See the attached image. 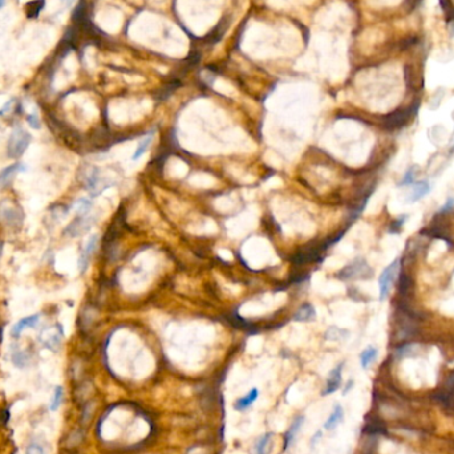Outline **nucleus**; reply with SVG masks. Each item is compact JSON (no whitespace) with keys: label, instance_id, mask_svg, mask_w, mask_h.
<instances>
[{"label":"nucleus","instance_id":"f257e3e1","mask_svg":"<svg viewBox=\"0 0 454 454\" xmlns=\"http://www.w3.org/2000/svg\"><path fill=\"white\" fill-rule=\"evenodd\" d=\"M32 141L31 134L25 132L22 127H16L14 132L11 133L8 138V145H7V151H8L9 158H19L24 154V151L27 150Z\"/></svg>","mask_w":454,"mask_h":454},{"label":"nucleus","instance_id":"f03ea898","mask_svg":"<svg viewBox=\"0 0 454 454\" xmlns=\"http://www.w3.org/2000/svg\"><path fill=\"white\" fill-rule=\"evenodd\" d=\"M372 268L369 267L368 263L361 258H357L352 263L348 264L347 267L341 270L337 274V277L341 280H353V279H368L372 277Z\"/></svg>","mask_w":454,"mask_h":454},{"label":"nucleus","instance_id":"7ed1b4c3","mask_svg":"<svg viewBox=\"0 0 454 454\" xmlns=\"http://www.w3.org/2000/svg\"><path fill=\"white\" fill-rule=\"evenodd\" d=\"M400 270V259H395L389 266L384 268L380 277H378V287H380V300H385L389 295L391 287L395 282L397 273Z\"/></svg>","mask_w":454,"mask_h":454},{"label":"nucleus","instance_id":"20e7f679","mask_svg":"<svg viewBox=\"0 0 454 454\" xmlns=\"http://www.w3.org/2000/svg\"><path fill=\"white\" fill-rule=\"evenodd\" d=\"M64 337V331L63 328L60 324H57L53 329H50V332H43L40 336H39V340L44 347H46L47 350L50 351H56L59 350L60 345H61V339Z\"/></svg>","mask_w":454,"mask_h":454},{"label":"nucleus","instance_id":"39448f33","mask_svg":"<svg viewBox=\"0 0 454 454\" xmlns=\"http://www.w3.org/2000/svg\"><path fill=\"white\" fill-rule=\"evenodd\" d=\"M0 219L8 226H19L23 222L22 210L16 206H12L9 202H4L0 204Z\"/></svg>","mask_w":454,"mask_h":454},{"label":"nucleus","instance_id":"423d86ee","mask_svg":"<svg viewBox=\"0 0 454 454\" xmlns=\"http://www.w3.org/2000/svg\"><path fill=\"white\" fill-rule=\"evenodd\" d=\"M85 186L88 190L91 191L93 197H97L99 194H101L102 191L106 189V187H109L110 185H105L104 178L101 177L100 170L97 168H92L91 172L86 174L85 177Z\"/></svg>","mask_w":454,"mask_h":454},{"label":"nucleus","instance_id":"0eeeda50","mask_svg":"<svg viewBox=\"0 0 454 454\" xmlns=\"http://www.w3.org/2000/svg\"><path fill=\"white\" fill-rule=\"evenodd\" d=\"M92 223H93V218L89 217V215H78L72 223H69L68 227L64 230V234L72 236V238L82 235L84 232H86L91 228Z\"/></svg>","mask_w":454,"mask_h":454},{"label":"nucleus","instance_id":"6e6552de","mask_svg":"<svg viewBox=\"0 0 454 454\" xmlns=\"http://www.w3.org/2000/svg\"><path fill=\"white\" fill-rule=\"evenodd\" d=\"M343 367H344V364L341 363L337 365L336 368H333L329 372V376L327 378V382H326V388L323 389L322 396H328L332 395V393H335V392L340 388L341 385V371H343Z\"/></svg>","mask_w":454,"mask_h":454},{"label":"nucleus","instance_id":"1a4fd4ad","mask_svg":"<svg viewBox=\"0 0 454 454\" xmlns=\"http://www.w3.org/2000/svg\"><path fill=\"white\" fill-rule=\"evenodd\" d=\"M97 242H99V236L97 235H92L91 238L88 239V242H86L85 247H84L81 255H80V259H78V270H80L81 273H85V270L88 268L89 260H91L92 255H93V252H95L96 250Z\"/></svg>","mask_w":454,"mask_h":454},{"label":"nucleus","instance_id":"9d476101","mask_svg":"<svg viewBox=\"0 0 454 454\" xmlns=\"http://www.w3.org/2000/svg\"><path fill=\"white\" fill-rule=\"evenodd\" d=\"M39 319H40V313H35V315H31V316H27V318L20 319V320L15 324L14 327H12V331H11L12 337L18 339V337H20V335L23 333V331L25 328L36 327L37 323H39Z\"/></svg>","mask_w":454,"mask_h":454},{"label":"nucleus","instance_id":"9b49d317","mask_svg":"<svg viewBox=\"0 0 454 454\" xmlns=\"http://www.w3.org/2000/svg\"><path fill=\"white\" fill-rule=\"evenodd\" d=\"M304 418L305 417L303 414H300V416L294 418V421H292L291 427L287 430L286 436H284V448L286 449H290L291 446L294 445L296 437H298V433H299L302 427H303V424H304Z\"/></svg>","mask_w":454,"mask_h":454},{"label":"nucleus","instance_id":"f8f14e48","mask_svg":"<svg viewBox=\"0 0 454 454\" xmlns=\"http://www.w3.org/2000/svg\"><path fill=\"white\" fill-rule=\"evenodd\" d=\"M343 420H344V409L341 408V405H335V408L332 410V413L329 414V417L326 420L323 428H324V430L331 431L336 429Z\"/></svg>","mask_w":454,"mask_h":454},{"label":"nucleus","instance_id":"ddd939ff","mask_svg":"<svg viewBox=\"0 0 454 454\" xmlns=\"http://www.w3.org/2000/svg\"><path fill=\"white\" fill-rule=\"evenodd\" d=\"M24 170H25V166L23 164L9 165L5 169H3L0 172V187L7 186L19 172H24Z\"/></svg>","mask_w":454,"mask_h":454},{"label":"nucleus","instance_id":"4468645a","mask_svg":"<svg viewBox=\"0 0 454 454\" xmlns=\"http://www.w3.org/2000/svg\"><path fill=\"white\" fill-rule=\"evenodd\" d=\"M259 397V391L256 388H252L249 393H246L243 397L238 399L234 404V409L238 412H245L246 409H249L251 405L254 404L256 399Z\"/></svg>","mask_w":454,"mask_h":454},{"label":"nucleus","instance_id":"2eb2a0df","mask_svg":"<svg viewBox=\"0 0 454 454\" xmlns=\"http://www.w3.org/2000/svg\"><path fill=\"white\" fill-rule=\"evenodd\" d=\"M430 191V185H429V182L428 181H423V182H414L412 183V193L409 194L408 201L412 203V202H417L420 201L423 197H425Z\"/></svg>","mask_w":454,"mask_h":454},{"label":"nucleus","instance_id":"dca6fc26","mask_svg":"<svg viewBox=\"0 0 454 454\" xmlns=\"http://www.w3.org/2000/svg\"><path fill=\"white\" fill-rule=\"evenodd\" d=\"M315 318H316L315 308H313L312 304H308V303L302 305V307L296 311L295 315H294V320H295V322H309V320H313Z\"/></svg>","mask_w":454,"mask_h":454},{"label":"nucleus","instance_id":"f3484780","mask_svg":"<svg viewBox=\"0 0 454 454\" xmlns=\"http://www.w3.org/2000/svg\"><path fill=\"white\" fill-rule=\"evenodd\" d=\"M377 354H378L377 348H375L372 345L367 347V348L360 353V364H361V367H363L364 369L369 368V365H372V364L376 361Z\"/></svg>","mask_w":454,"mask_h":454},{"label":"nucleus","instance_id":"a211bd4d","mask_svg":"<svg viewBox=\"0 0 454 454\" xmlns=\"http://www.w3.org/2000/svg\"><path fill=\"white\" fill-rule=\"evenodd\" d=\"M273 433H264L263 436L259 437L256 444L254 446V454H267L270 445L273 442Z\"/></svg>","mask_w":454,"mask_h":454},{"label":"nucleus","instance_id":"6ab92c4d","mask_svg":"<svg viewBox=\"0 0 454 454\" xmlns=\"http://www.w3.org/2000/svg\"><path fill=\"white\" fill-rule=\"evenodd\" d=\"M153 138H154V132L150 133L149 136L146 137V138H144V140L140 142V145H138V148L136 149V153L132 155L133 161H137V159L141 158L142 155L145 154L146 150L149 149L150 144H151V141H153Z\"/></svg>","mask_w":454,"mask_h":454},{"label":"nucleus","instance_id":"aec40b11","mask_svg":"<svg viewBox=\"0 0 454 454\" xmlns=\"http://www.w3.org/2000/svg\"><path fill=\"white\" fill-rule=\"evenodd\" d=\"M348 336H350V332L345 331V329H340V328L337 327H331L326 332V339L332 341L344 340Z\"/></svg>","mask_w":454,"mask_h":454},{"label":"nucleus","instance_id":"412c9836","mask_svg":"<svg viewBox=\"0 0 454 454\" xmlns=\"http://www.w3.org/2000/svg\"><path fill=\"white\" fill-rule=\"evenodd\" d=\"M73 210H76L78 215H88V213L92 209V201L88 198H80L73 204Z\"/></svg>","mask_w":454,"mask_h":454},{"label":"nucleus","instance_id":"4be33fe9","mask_svg":"<svg viewBox=\"0 0 454 454\" xmlns=\"http://www.w3.org/2000/svg\"><path fill=\"white\" fill-rule=\"evenodd\" d=\"M12 363L18 367V368H25L29 363V356L27 352L24 351H18L12 353Z\"/></svg>","mask_w":454,"mask_h":454},{"label":"nucleus","instance_id":"5701e85b","mask_svg":"<svg viewBox=\"0 0 454 454\" xmlns=\"http://www.w3.org/2000/svg\"><path fill=\"white\" fill-rule=\"evenodd\" d=\"M61 400H63V386H56L55 392H53V399L50 406V410H57L61 404Z\"/></svg>","mask_w":454,"mask_h":454},{"label":"nucleus","instance_id":"b1692460","mask_svg":"<svg viewBox=\"0 0 454 454\" xmlns=\"http://www.w3.org/2000/svg\"><path fill=\"white\" fill-rule=\"evenodd\" d=\"M414 169L416 168H410L408 172L405 173L404 178L400 182V186H406V185L414 183V176H416V174H414Z\"/></svg>","mask_w":454,"mask_h":454},{"label":"nucleus","instance_id":"393cba45","mask_svg":"<svg viewBox=\"0 0 454 454\" xmlns=\"http://www.w3.org/2000/svg\"><path fill=\"white\" fill-rule=\"evenodd\" d=\"M25 454H46V449H44V446L40 445V444L32 442V444H29V445L27 446Z\"/></svg>","mask_w":454,"mask_h":454},{"label":"nucleus","instance_id":"a878e982","mask_svg":"<svg viewBox=\"0 0 454 454\" xmlns=\"http://www.w3.org/2000/svg\"><path fill=\"white\" fill-rule=\"evenodd\" d=\"M28 124H29V126L32 127V129H40V120H39V117H37V114H29V116H28Z\"/></svg>","mask_w":454,"mask_h":454},{"label":"nucleus","instance_id":"bb28decb","mask_svg":"<svg viewBox=\"0 0 454 454\" xmlns=\"http://www.w3.org/2000/svg\"><path fill=\"white\" fill-rule=\"evenodd\" d=\"M453 209H454V198H448L446 203L444 204V207L440 210V213L441 214L449 213V211H452Z\"/></svg>","mask_w":454,"mask_h":454},{"label":"nucleus","instance_id":"cd10ccee","mask_svg":"<svg viewBox=\"0 0 454 454\" xmlns=\"http://www.w3.org/2000/svg\"><path fill=\"white\" fill-rule=\"evenodd\" d=\"M320 437H322V431H318V433H316V434L311 438V445H315V444H316V441H318Z\"/></svg>","mask_w":454,"mask_h":454},{"label":"nucleus","instance_id":"c85d7f7f","mask_svg":"<svg viewBox=\"0 0 454 454\" xmlns=\"http://www.w3.org/2000/svg\"><path fill=\"white\" fill-rule=\"evenodd\" d=\"M352 385H353V381H352V380H350V381H348V384L345 385L344 391H343V395H347V393H348V391H350L351 388H352Z\"/></svg>","mask_w":454,"mask_h":454},{"label":"nucleus","instance_id":"c756f323","mask_svg":"<svg viewBox=\"0 0 454 454\" xmlns=\"http://www.w3.org/2000/svg\"><path fill=\"white\" fill-rule=\"evenodd\" d=\"M4 5H5V0H0V9L3 8Z\"/></svg>","mask_w":454,"mask_h":454},{"label":"nucleus","instance_id":"7c9ffc66","mask_svg":"<svg viewBox=\"0 0 454 454\" xmlns=\"http://www.w3.org/2000/svg\"><path fill=\"white\" fill-rule=\"evenodd\" d=\"M0 256H1V245H0Z\"/></svg>","mask_w":454,"mask_h":454},{"label":"nucleus","instance_id":"2f4dec72","mask_svg":"<svg viewBox=\"0 0 454 454\" xmlns=\"http://www.w3.org/2000/svg\"><path fill=\"white\" fill-rule=\"evenodd\" d=\"M64 1H71V0H64Z\"/></svg>","mask_w":454,"mask_h":454}]
</instances>
